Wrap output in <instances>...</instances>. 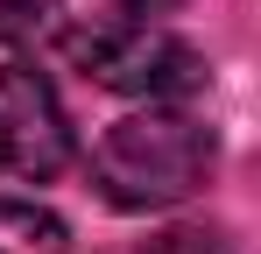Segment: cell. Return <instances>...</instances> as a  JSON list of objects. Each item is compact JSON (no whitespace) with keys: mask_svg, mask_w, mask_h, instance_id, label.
Here are the masks:
<instances>
[{"mask_svg":"<svg viewBox=\"0 0 261 254\" xmlns=\"http://www.w3.org/2000/svg\"><path fill=\"white\" fill-rule=\"evenodd\" d=\"M212 163H219V148L205 120H191L176 106H148V113H127L99 134L92 184L120 212H170L191 191H205Z\"/></svg>","mask_w":261,"mask_h":254,"instance_id":"obj_1","label":"cell"},{"mask_svg":"<svg viewBox=\"0 0 261 254\" xmlns=\"http://www.w3.org/2000/svg\"><path fill=\"white\" fill-rule=\"evenodd\" d=\"M64 42L85 64L92 85L127 92V99H148V106L191 99L205 85V57L184 36L155 29V21H92V29H64Z\"/></svg>","mask_w":261,"mask_h":254,"instance_id":"obj_2","label":"cell"},{"mask_svg":"<svg viewBox=\"0 0 261 254\" xmlns=\"http://www.w3.org/2000/svg\"><path fill=\"white\" fill-rule=\"evenodd\" d=\"M64 163H71V120H64L57 85L29 64H7L0 71V169L49 184Z\"/></svg>","mask_w":261,"mask_h":254,"instance_id":"obj_3","label":"cell"},{"mask_svg":"<svg viewBox=\"0 0 261 254\" xmlns=\"http://www.w3.org/2000/svg\"><path fill=\"white\" fill-rule=\"evenodd\" d=\"M0 254H71V233L49 205L0 198Z\"/></svg>","mask_w":261,"mask_h":254,"instance_id":"obj_4","label":"cell"},{"mask_svg":"<svg viewBox=\"0 0 261 254\" xmlns=\"http://www.w3.org/2000/svg\"><path fill=\"white\" fill-rule=\"evenodd\" d=\"M71 29L64 0H0V42L7 49H49Z\"/></svg>","mask_w":261,"mask_h":254,"instance_id":"obj_5","label":"cell"},{"mask_svg":"<svg viewBox=\"0 0 261 254\" xmlns=\"http://www.w3.org/2000/svg\"><path fill=\"white\" fill-rule=\"evenodd\" d=\"M141 254H240L219 226H170V233H155Z\"/></svg>","mask_w":261,"mask_h":254,"instance_id":"obj_6","label":"cell"},{"mask_svg":"<svg viewBox=\"0 0 261 254\" xmlns=\"http://www.w3.org/2000/svg\"><path fill=\"white\" fill-rule=\"evenodd\" d=\"M127 14H170V7H184V0H120Z\"/></svg>","mask_w":261,"mask_h":254,"instance_id":"obj_7","label":"cell"}]
</instances>
